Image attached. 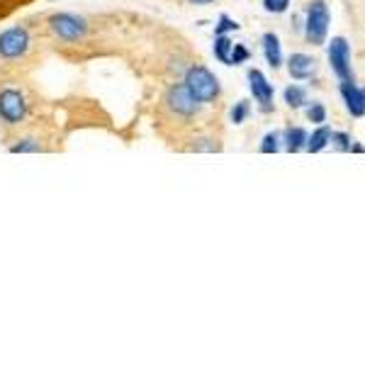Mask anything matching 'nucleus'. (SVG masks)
<instances>
[{
  "mask_svg": "<svg viewBox=\"0 0 365 365\" xmlns=\"http://www.w3.org/2000/svg\"><path fill=\"white\" fill-rule=\"evenodd\" d=\"M331 134H334L331 129L319 125V127H317V132L312 134V137H307V149L312 151V154H319L324 146H327L329 141H331Z\"/></svg>",
  "mask_w": 365,
  "mask_h": 365,
  "instance_id": "nucleus-13",
  "label": "nucleus"
},
{
  "mask_svg": "<svg viewBox=\"0 0 365 365\" xmlns=\"http://www.w3.org/2000/svg\"><path fill=\"white\" fill-rule=\"evenodd\" d=\"M329 61H331L334 73L339 76L341 81L353 78L351 71V46L344 37H334L331 44H329Z\"/></svg>",
  "mask_w": 365,
  "mask_h": 365,
  "instance_id": "nucleus-7",
  "label": "nucleus"
},
{
  "mask_svg": "<svg viewBox=\"0 0 365 365\" xmlns=\"http://www.w3.org/2000/svg\"><path fill=\"white\" fill-rule=\"evenodd\" d=\"M182 83L187 86V91H190L202 105L215 103V100L220 98V93H222L217 76L212 73L210 68H205L202 63H190L185 73H182Z\"/></svg>",
  "mask_w": 365,
  "mask_h": 365,
  "instance_id": "nucleus-4",
  "label": "nucleus"
},
{
  "mask_svg": "<svg viewBox=\"0 0 365 365\" xmlns=\"http://www.w3.org/2000/svg\"><path fill=\"white\" fill-rule=\"evenodd\" d=\"M329 32V8L324 0H312L307 8V25H304V34L312 44H324Z\"/></svg>",
  "mask_w": 365,
  "mask_h": 365,
  "instance_id": "nucleus-6",
  "label": "nucleus"
},
{
  "mask_svg": "<svg viewBox=\"0 0 365 365\" xmlns=\"http://www.w3.org/2000/svg\"><path fill=\"white\" fill-rule=\"evenodd\" d=\"M287 71L295 81H307L314 76L317 71V61L307 54H292L290 61H287Z\"/></svg>",
  "mask_w": 365,
  "mask_h": 365,
  "instance_id": "nucleus-10",
  "label": "nucleus"
},
{
  "mask_svg": "<svg viewBox=\"0 0 365 365\" xmlns=\"http://www.w3.org/2000/svg\"><path fill=\"white\" fill-rule=\"evenodd\" d=\"M263 54H266V61L270 63L273 68H280L282 63V51H280V42L273 32H266L263 34Z\"/></svg>",
  "mask_w": 365,
  "mask_h": 365,
  "instance_id": "nucleus-11",
  "label": "nucleus"
},
{
  "mask_svg": "<svg viewBox=\"0 0 365 365\" xmlns=\"http://www.w3.org/2000/svg\"><path fill=\"white\" fill-rule=\"evenodd\" d=\"M249 56H251V51L246 49L244 44H234V49H232V58H229V63H244V61H249Z\"/></svg>",
  "mask_w": 365,
  "mask_h": 365,
  "instance_id": "nucleus-20",
  "label": "nucleus"
},
{
  "mask_svg": "<svg viewBox=\"0 0 365 365\" xmlns=\"http://www.w3.org/2000/svg\"><path fill=\"white\" fill-rule=\"evenodd\" d=\"M200 100L187 91L185 83H170L166 88L161 98V113H163V122H170V125H187L200 115Z\"/></svg>",
  "mask_w": 365,
  "mask_h": 365,
  "instance_id": "nucleus-1",
  "label": "nucleus"
},
{
  "mask_svg": "<svg viewBox=\"0 0 365 365\" xmlns=\"http://www.w3.org/2000/svg\"><path fill=\"white\" fill-rule=\"evenodd\" d=\"M285 103L290 105L292 110L302 108V105L307 103V91H304L302 86H287L285 88Z\"/></svg>",
  "mask_w": 365,
  "mask_h": 365,
  "instance_id": "nucleus-15",
  "label": "nucleus"
},
{
  "mask_svg": "<svg viewBox=\"0 0 365 365\" xmlns=\"http://www.w3.org/2000/svg\"><path fill=\"white\" fill-rule=\"evenodd\" d=\"M29 117V98L25 88L13 86V81H3L0 88V122L5 129H20L27 125Z\"/></svg>",
  "mask_w": 365,
  "mask_h": 365,
  "instance_id": "nucleus-3",
  "label": "nucleus"
},
{
  "mask_svg": "<svg viewBox=\"0 0 365 365\" xmlns=\"http://www.w3.org/2000/svg\"><path fill=\"white\" fill-rule=\"evenodd\" d=\"M192 144L187 146L190 151H220L222 146L217 144V139H212V137H195V139H190Z\"/></svg>",
  "mask_w": 365,
  "mask_h": 365,
  "instance_id": "nucleus-16",
  "label": "nucleus"
},
{
  "mask_svg": "<svg viewBox=\"0 0 365 365\" xmlns=\"http://www.w3.org/2000/svg\"><path fill=\"white\" fill-rule=\"evenodd\" d=\"M187 3H195V5H207V3H215V0H187Z\"/></svg>",
  "mask_w": 365,
  "mask_h": 365,
  "instance_id": "nucleus-24",
  "label": "nucleus"
},
{
  "mask_svg": "<svg viewBox=\"0 0 365 365\" xmlns=\"http://www.w3.org/2000/svg\"><path fill=\"white\" fill-rule=\"evenodd\" d=\"M331 141L336 144V149H339V151H351V137H349V134L334 132V134H331Z\"/></svg>",
  "mask_w": 365,
  "mask_h": 365,
  "instance_id": "nucleus-23",
  "label": "nucleus"
},
{
  "mask_svg": "<svg viewBox=\"0 0 365 365\" xmlns=\"http://www.w3.org/2000/svg\"><path fill=\"white\" fill-rule=\"evenodd\" d=\"M261 151L263 154H275L278 151V134L275 132H270L263 137V144H261Z\"/></svg>",
  "mask_w": 365,
  "mask_h": 365,
  "instance_id": "nucleus-22",
  "label": "nucleus"
},
{
  "mask_svg": "<svg viewBox=\"0 0 365 365\" xmlns=\"http://www.w3.org/2000/svg\"><path fill=\"white\" fill-rule=\"evenodd\" d=\"M46 32L56 39V42L78 46L86 44L91 37V20L78 13H54L46 17Z\"/></svg>",
  "mask_w": 365,
  "mask_h": 365,
  "instance_id": "nucleus-2",
  "label": "nucleus"
},
{
  "mask_svg": "<svg viewBox=\"0 0 365 365\" xmlns=\"http://www.w3.org/2000/svg\"><path fill=\"white\" fill-rule=\"evenodd\" d=\"M249 110H251L249 108V100H239V103L232 108V122H234V125H241V122L249 117Z\"/></svg>",
  "mask_w": 365,
  "mask_h": 365,
  "instance_id": "nucleus-17",
  "label": "nucleus"
},
{
  "mask_svg": "<svg viewBox=\"0 0 365 365\" xmlns=\"http://www.w3.org/2000/svg\"><path fill=\"white\" fill-rule=\"evenodd\" d=\"M341 96L346 100V108L353 117H363L365 115V98H363V91L353 83V78L349 81H341Z\"/></svg>",
  "mask_w": 365,
  "mask_h": 365,
  "instance_id": "nucleus-9",
  "label": "nucleus"
},
{
  "mask_svg": "<svg viewBox=\"0 0 365 365\" xmlns=\"http://www.w3.org/2000/svg\"><path fill=\"white\" fill-rule=\"evenodd\" d=\"M263 8H266L268 13L280 15V13H285V10L290 8V0H263Z\"/></svg>",
  "mask_w": 365,
  "mask_h": 365,
  "instance_id": "nucleus-21",
  "label": "nucleus"
},
{
  "mask_svg": "<svg viewBox=\"0 0 365 365\" xmlns=\"http://www.w3.org/2000/svg\"><path fill=\"white\" fill-rule=\"evenodd\" d=\"M34 39L25 25L10 27L0 34V61L3 63H20L29 56Z\"/></svg>",
  "mask_w": 365,
  "mask_h": 365,
  "instance_id": "nucleus-5",
  "label": "nucleus"
},
{
  "mask_svg": "<svg viewBox=\"0 0 365 365\" xmlns=\"http://www.w3.org/2000/svg\"><path fill=\"white\" fill-rule=\"evenodd\" d=\"M363 98H365V91H363Z\"/></svg>",
  "mask_w": 365,
  "mask_h": 365,
  "instance_id": "nucleus-25",
  "label": "nucleus"
},
{
  "mask_svg": "<svg viewBox=\"0 0 365 365\" xmlns=\"http://www.w3.org/2000/svg\"><path fill=\"white\" fill-rule=\"evenodd\" d=\"M285 141H287V151L297 154V151L307 149V132H304L302 127H292V129H287Z\"/></svg>",
  "mask_w": 365,
  "mask_h": 365,
  "instance_id": "nucleus-12",
  "label": "nucleus"
},
{
  "mask_svg": "<svg viewBox=\"0 0 365 365\" xmlns=\"http://www.w3.org/2000/svg\"><path fill=\"white\" fill-rule=\"evenodd\" d=\"M234 29H239L237 20H232V17H229V15H220V25L215 27V37H217V34L234 32Z\"/></svg>",
  "mask_w": 365,
  "mask_h": 365,
  "instance_id": "nucleus-19",
  "label": "nucleus"
},
{
  "mask_svg": "<svg viewBox=\"0 0 365 365\" xmlns=\"http://www.w3.org/2000/svg\"><path fill=\"white\" fill-rule=\"evenodd\" d=\"M307 117L314 125H324V122H327V108H324L322 103H312L307 110Z\"/></svg>",
  "mask_w": 365,
  "mask_h": 365,
  "instance_id": "nucleus-18",
  "label": "nucleus"
},
{
  "mask_svg": "<svg viewBox=\"0 0 365 365\" xmlns=\"http://www.w3.org/2000/svg\"><path fill=\"white\" fill-rule=\"evenodd\" d=\"M249 86H251L253 98H256V103L261 105L263 113H270V110H273V86L268 83L266 76H263L258 68H251L249 71Z\"/></svg>",
  "mask_w": 365,
  "mask_h": 365,
  "instance_id": "nucleus-8",
  "label": "nucleus"
},
{
  "mask_svg": "<svg viewBox=\"0 0 365 365\" xmlns=\"http://www.w3.org/2000/svg\"><path fill=\"white\" fill-rule=\"evenodd\" d=\"M232 49H234L232 39H229L227 34H217V37H215V56H217V61L229 63V58H232Z\"/></svg>",
  "mask_w": 365,
  "mask_h": 365,
  "instance_id": "nucleus-14",
  "label": "nucleus"
}]
</instances>
